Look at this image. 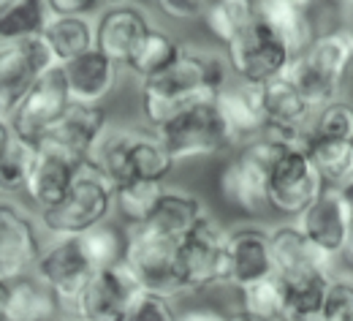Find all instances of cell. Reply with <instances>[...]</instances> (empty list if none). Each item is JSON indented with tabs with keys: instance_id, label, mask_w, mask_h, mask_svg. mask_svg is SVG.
<instances>
[{
	"instance_id": "d4e9b609",
	"label": "cell",
	"mask_w": 353,
	"mask_h": 321,
	"mask_svg": "<svg viewBox=\"0 0 353 321\" xmlns=\"http://www.w3.org/2000/svg\"><path fill=\"white\" fill-rule=\"evenodd\" d=\"M207 204L190 193V191H182V188H172V185H163L150 218L141 224V229L155 231L161 237H169V240H182L188 231L193 229L201 218H207Z\"/></svg>"
},
{
	"instance_id": "4fadbf2b",
	"label": "cell",
	"mask_w": 353,
	"mask_h": 321,
	"mask_svg": "<svg viewBox=\"0 0 353 321\" xmlns=\"http://www.w3.org/2000/svg\"><path fill=\"white\" fill-rule=\"evenodd\" d=\"M131 275L144 289H155L163 294L176 291V242L141 226L125 229V248L120 259Z\"/></svg>"
},
{
	"instance_id": "4316f807",
	"label": "cell",
	"mask_w": 353,
	"mask_h": 321,
	"mask_svg": "<svg viewBox=\"0 0 353 321\" xmlns=\"http://www.w3.org/2000/svg\"><path fill=\"white\" fill-rule=\"evenodd\" d=\"M60 302L33 273L6 280V321H46L60 316Z\"/></svg>"
},
{
	"instance_id": "f1b7e54d",
	"label": "cell",
	"mask_w": 353,
	"mask_h": 321,
	"mask_svg": "<svg viewBox=\"0 0 353 321\" xmlns=\"http://www.w3.org/2000/svg\"><path fill=\"white\" fill-rule=\"evenodd\" d=\"M302 147L326 185L337 188L353 177V139L321 137L307 131L302 139Z\"/></svg>"
},
{
	"instance_id": "44dd1931",
	"label": "cell",
	"mask_w": 353,
	"mask_h": 321,
	"mask_svg": "<svg viewBox=\"0 0 353 321\" xmlns=\"http://www.w3.org/2000/svg\"><path fill=\"white\" fill-rule=\"evenodd\" d=\"M261 104H264V117L269 131H277L285 137H305L310 131V120L315 115V106L285 74L261 85Z\"/></svg>"
},
{
	"instance_id": "7dc6e473",
	"label": "cell",
	"mask_w": 353,
	"mask_h": 321,
	"mask_svg": "<svg viewBox=\"0 0 353 321\" xmlns=\"http://www.w3.org/2000/svg\"><path fill=\"white\" fill-rule=\"evenodd\" d=\"M348 270H353V231H351V237H348V242H345V248H343V253L337 256Z\"/></svg>"
},
{
	"instance_id": "e575fe53",
	"label": "cell",
	"mask_w": 353,
	"mask_h": 321,
	"mask_svg": "<svg viewBox=\"0 0 353 321\" xmlns=\"http://www.w3.org/2000/svg\"><path fill=\"white\" fill-rule=\"evenodd\" d=\"M33 161H36V144L11 137V142L0 150V196L25 193Z\"/></svg>"
},
{
	"instance_id": "1f68e13d",
	"label": "cell",
	"mask_w": 353,
	"mask_h": 321,
	"mask_svg": "<svg viewBox=\"0 0 353 321\" xmlns=\"http://www.w3.org/2000/svg\"><path fill=\"white\" fill-rule=\"evenodd\" d=\"M256 6L259 0H207L199 19H204L207 30L225 46L256 19Z\"/></svg>"
},
{
	"instance_id": "8fae6325",
	"label": "cell",
	"mask_w": 353,
	"mask_h": 321,
	"mask_svg": "<svg viewBox=\"0 0 353 321\" xmlns=\"http://www.w3.org/2000/svg\"><path fill=\"white\" fill-rule=\"evenodd\" d=\"M68 106H71V98L65 90L63 71H60V66H52L33 82V88L19 98V104L6 117H8L14 137L36 144L63 117V112Z\"/></svg>"
},
{
	"instance_id": "30bf717a",
	"label": "cell",
	"mask_w": 353,
	"mask_h": 321,
	"mask_svg": "<svg viewBox=\"0 0 353 321\" xmlns=\"http://www.w3.org/2000/svg\"><path fill=\"white\" fill-rule=\"evenodd\" d=\"M92 273H95V264L90 262L79 234L54 237L49 245L39 251V259L33 264V275L44 286H49L60 308H68V311Z\"/></svg>"
},
{
	"instance_id": "6da1fadb",
	"label": "cell",
	"mask_w": 353,
	"mask_h": 321,
	"mask_svg": "<svg viewBox=\"0 0 353 321\" xmlns=\"http://www.w3.org/2000/svg\"><path fill=\"white\" fill-rule=\"evenodd\" d=\"M231 79L225 57L201 49V46H179V55L152 79L141 82V117L150 128L169 120L174 112L210 101Z\"/></svg>"
},
{
	"instance_id": "5b68a950",
	"label": "cell",
	"mask_w": 353,
	"mask_h": 321,
	"mask_svg": "<svg viewBox=\"0 0 353 321\" xmlns=\"http://www.w3.org/2000/svg\"><path fill=\"white\" fill-rule=\"evenodd\" d=\"M114 213V185L109 183L92 164H82L68 185L65 196L52 207L39 210V224L52 237L82 234Z\"/></svg>"
},
{
	"instance_id": "5bb4252c",
	"label": "cell",
	"mask_w": 353,
	"mask_h": 321,
	"mask_svg": "<svg viewBox=\"0 0 353 321\" xmlns=\"http://www.w3.org/2000/svg\"><path fill=\"white\" fill-rule=\"evenodd\" d=\"M54 63L41 36H28L0 44V115H8L33 82Z\"/></svg>"
},
{
	"instance_id": "ffe728a7",
	"label": "cell",
	"mask_w": 353,
	"mask_h": 321,
	"mask_svg": "<svg viewBox=\"0 0 353 321\" xmlns=\"http://www.w3.org/2000/svg\"><path fill=\"white\" fill-rule=\"evenodd\" d=\"M296 226L312 242L315 251H321L326 259L334 262L351 237V224H348V215L340 204L337 188L326 185L321 191V196L296 218Z\"/></svg>"
},
{
	"instance_id": "816d5d0a",
	"label": "cell",
	"mask_w": 353,
	"mask_h": 321,
	"mask_svg": "<svg viewBox=\"0 0 353 321\" xmlns=\"http://www.w3.org/2000/svg\"><path fill=\"white\" fill-rule=\"evenodd\" d=\"M46 321H65L63 316H57V319H46Z\"/></svg>"
},
{
	"instance_id": "f35d334b",
	"label": "cell",
	"mask_w": 353,
	"mask_h": 321,
	"mask_svg": "<svg viewBox=\"0 0 353 321\" xmlns=\"http://www.w3.org/2000/svg\"><path fill=\"white\" fill-rule=\"evenodd\" d=\"M242 294V308L250 311V313H259V316H269V319H277V302H280V294H277V278H266L259 280L253 286H245L239 289Z\"/></svg>"
},
{
	"instance_id": "f5cc1de1",
	"label": "cell",
	"mask_w": 353,
	"mask_h": 321,
	"mask_svg": "<svg viewBox=\"0 0 353 321\" xmlns=\"http://www.w3.org/2000/svg\"><path fill=\"white\" fill-rule=\"evenodd\" d=\"M65 321H79V319H65Z\"/></svg>"
},
{
	"instance_id": "e0dca14e",
	"label": "cell",
	"mask_w": 353,
	"mask_h": 321,
	"mask_svg": "<svg viewBox=\"0 0 353 321\" xmlns=\"http://www.w3.org/2000/svg\"><path fill=\"white\" fill-rule=\"evenodd\" d=\"M92 28H95V49L123 66L131 49L139 44V39L152 28V22L144 6L133 0H114L92 17Z\"/></svg>"
},
{
	"instance_id": "7c38bea8",
	"label": "cell",
	"mask_w": 353,
	"mask_h": 321,
	"mask_svg": "<svg viewBox=\"0 0 353 321\" xmlns=\"http://www.w3.org/2000/svg\"><path fill=\"white\" fill-rule=\"evenodd\" d=\"M139 289V280L123 262L98 267L71 302V313L79 321H123Z\"/></svg>"
},
{
	"instance_id": "681fc988",
	"label": "cell",
	"mask_w": 353,
	"mask_h": 321,
	"mask_svg": "<svg viewBox=\"0 0 353 321\" xmlns=\"http://www.w3.org/2000/svg\"><path fill=\"white\" fill-rule=\"evenodd\" d=\"M280 3H291V6H302V8H310L315 0H280Z\"/></svg>"
},
{
	"instance_id": "ba28073f",
	"label": "cell",
	"mask_w": 353,
	"mask_h": 321,
	"mask_svg": "<svg viewBox=\"0 0 353 321\" xmlns=\"http://www.w3.org/2000/svg\"><path fill=\"white\" fill-rule=\"evenodd\" d=\"M291 49L285 41L266 25L264 19H256L225 44V63L228 71L250 85H264L269 79L280 77L291 63Z\"/></svg>"
},
{
	"instance_id": "484cf974",
	"label": "cell",
	"mask_w": 353,
	"mask_h": 321,
	"mask_svg": "<svg viewBox=\"0 0 353 321\" xmlns=\"http://www.w3.org/2000/svg\"><path fill=\"white\" fill-rule=\"evenodd\" d=\"M85 164V161H82ZM79 161L57 153V150H49V147H36V161H33V169H30V177L25 185V193L28 199L44 210L52 207L54 202H60L68 191V185L74 180L77 169L82 166Z\"/></svg>"
},
{
	"instance_id": "f907efd6",
	"label": "cell",
	"mask_w": 353,
	"mask_h": 321,
	"mask_svg": "<svg viewBox=\"0 0 353 321\" xmlns=\"http://www.w3.org/2000/svg\"><path fill=\"white\" fill-rule=\"evenodd\" d=\"M340 3H345V6H353V0H340Z\"/></svg>"
},
{
	"instance_id": "836d02e7",
	"label": "cell",
	"mask_w": 353,
	"mask_h": 321,
	"mask_svg": "<svg viewBox=\"0 0 353 321\" xmlns=\"http://www.w3.org/2000/svg\"><path fill=\"white\" fill-rule=\"evenodd\" d=\"M163 185L166 183H150V180L114 185V210H117L120 221L125 224V229L141 226L150 218Z\"/></svg>"
},
{
	"instance_id": "74e56055",
	"label": "cell",
	"mask_w": 353,
	"mask_h": 321,
	"mask_svg": "<svg viewBox=\"0 0 353 321\" xmlns=\"http://www.w3.org/2000/svg\"><path fill=\"white\" fill-rule=\"evenodd\" d=\"M123 321H176V308L172 294L155 291V289H139L133 302L128 305Z\"/></svg>"
},
{
	"instance_id": "d590c367",
	"label": "cell",
	"mask_w": 353,
	"mask_h": 321,
	"mask_svg": "<svg viewBox=\"0 0 353 321\" xmlns=\"http://www.w3.org/2000/svg\"><path fill=\"white\" fill-rule=\"evenodd\" d=\"M85 251H88L90 262L98 267H106V264H114L123 259V248H125V231L114 229L109 224H98L92 229L82 231L79 234Z\"/></svg>"
},
{
	"instance_id": "277c9868",
	"label": "cell",
	"mask_w": 353,
	"mask_h": 321,
	"mask_svg": "<svg viewBox=\"0 0 353 321\" xmlns=\"http://www.w3.org/2000/svg\"><path fill=\"white\" fill-rule=\"evenodd\" d=\"M302 137H285L277 131H264L261 137L236 144V153L223 164L218 175V191L223 202L245 215H259L266 210V175L277 150Z\"/></svg>"
},
{
	"instance_id": "7402d4cb",
	"label": "cell",
	"mask_w": 353,
	"mask_h": 321,
	"mask_svg": "<svg viewBox=\"0 0 353 321\" xmlns=\"http://www.w3.org/2000/svg\"><path fill=\"white\" fill-rule=\"evenodd\" d=\"M223 120L234 137V147L264 134L266 117L261 104V85H250L242 79H228L225 88L215 95Z\"/></svg>"
},
{
	"instance_id": "db71d44e",
	"label": "cell",
	"mask_w": 353,
	"mask_h": 321,
	"mask_svg": "<svg viewBox=\"0 0 353 321\" xmlns=\"http://www.w3.org/2000/svg\"><path fill=\"white\" fill-rule=\"evenodd\" d=\"M0 3H3V0H0Z\"/></svg>"
},
{
	"instance_id": "d6986e66",
	"label": "cell",
	"mask_w": 353,
	"mask_h": 321,
	"mask_svg": "<svg viewBox=\"0 0 353 321\" xmlns=\"http://www.w3.org/2000/svg\"><path fill=\"white\" fill-rule=\"evenodd\" d=\"M106 126V112L103 106H92V104H71L63 117L46 131L44 137L36 142V147H49L57 150L74 161H88L90 150L95 144L98 134Z\"/></svg>"
},
{
	"instance_id": "8992f818",
	"label": "cell",
	"mask_w": 353,
	"mask_h": 321,
	"mask_svg": "<svg viewBox=\"0 0 353 321\" xmlns=\"http://www.w3.org/2000/svg\"><path fill=\"white\" fill-rule=\"evenodd\" d=\"M152 131L161 139L163 150L169 153V158L174 164L210 158V155H218L223 150L234 147V137L223 120L215 98L196 101V104L179 109L169 120L155 126Z\"/></svg>"
},
{
	"instance_id": "9c48e42d",
	"label": "cell",
	"mask_w": 353,
	"mask_h": 321,
	"mask_svg": "<svg viewBox=\"0 0 353 321\" xmlns=\"http://www.w3.org/2000/svg\"><path fill=\"white\" fill-rule=\"evenodd\" d=\"M225 229L207 215L176 240V291H207L223 283Z\"/></svg>"
},
{
	"instance_id": "83f0119b",
	"label": "cell",
	"mask_w": 353,
	"mask_h": 321,
	"mask_svg": "<svg viewBox=\"0 0 353 321\" xmlns=\"http://www.w3.org/2000/svg\"><path fill=\"white\" fill-rule=\"evenodd\" d=\"M39 36L49 46L57 66L79 57L82 52L95 46L92 17H79V14H49Z\"/></svg>"
},
{
	"instance_id": "2e32d148",
	"label": "cell",
	"mask_w": 353,
	"mask_h": 321,
	"mask_svg": "<svg viewBox=\"0 0 353 321\" xmlns=\"http://www.w3.org/2000/svg\"><path fill=\"white\" fill-rule=\"evenodd\" d=\"M41 240L33 215L11 196H0V280L33 273Z\"/></svg>"
},
{
	"instance_id": "7bdbcfd3",
	"label": "cell",
	"mask_w": 353,
	"mask_h": 321,
	"mask_svg": "<svg viewBox=\"0 0 353 321\" xmlns=\"http://www.w3.org/2000/svg\"><path fill=\"white\" fill-rule=\"evenodd\" d=\"M176 321H223V313L212 308H190L185 313H176Z\"/></svg>"
},
{
	"instance_id": "ac0fdd59",
	"label": "cell",
	"mask_w": 353,
	"mask_h": 321,
	"mask_svg": "<svg viewBox=\"0 0 353 321\" xmlns=\"http://www.w3.org/2000/svg\"><path fill=\"white\" fill-rule=\"evenodd\" d=\"M60 71H63L65 90H68L71 104L103 106V101L114 93L117 82H120L123 66L114 63L112 57H106L103 52H98L92 46L88 52H82L79 57L63 63Z\"/></svg>"
},
{
	"instance_id": "3957f363",
	"label": "cell",
	"mask_w": 353,
	"mask_h": 321,
	"mask_svg": "<svg viewBox=\"0 0 353 321\" xmlns=\"http://www.w3.org/2000/svg\"><path fill=\"white\" fill-rule=\"evenodd\" d=\"M353 66V28H334L326 33H315L296 57H291L283 71L299 90L312 101V106H323L340 95V88Z\"/></svg>"
},
{
	"instance_id": "c3c4849f",
	"label": "cell",
	"mask_w": 353,
	"mask_h": 321,
	"mask_svg": "<svg viewBox=\"0 0 353 321\" xmlns=\"http://www.w3.org/2000/svg\"><path fill=\"white\" fill-rule=\"evenodd\" d=\"M0 321H6V280H0Z\"/></svg>"
},
{
	"instance_id": "b9f144b4",
	"label": "cell",
	"mask_w": 353,
	"mask_h": 321,
	"mask_svg": "<svg viewBox=\"0 0 353 321\" xmlns=\"http://www.w3.org/2000/svg\"><path fill=\"white\" fill-rule=\"evenodd\" d=\"M49 14H79V17H95L103 6L114 0H44Z\"/></svg>"
},
{
	"instance_id": "52a82bcc",
	"label": "cell",
	"mask_w": 353,
	"mask_h": 321,
	"mask_svg": "<svg viewBox=\"0 0 353 321\" xmlns=\"http://www.w3.org/2000/svg\"><path fill=\"white\" fill-rule=\"evenodd\" d=\"M302 139L283 144L266 175V210L288 221H296L326 188L302 147Z\"/></svg>"
},
{
	"instance_id": "bcb514c9",
	"label": "cell",
	"mask_w": 353,
	"mask_h": 321,
	"mask_svg": "<svg viewBox=\"0 0 353 321\" xmlns=\"http://www.w3.org/2000/svg\"><path fill=\"white\" fill-rule=\"evenodd\" d=\"M11 137H14V131H11V126H8V117L0 115V150L11 142Z\"/></svg>"
},
{
	"instance_id": "f546056e",
	"label": "cell",
	"mask_w": 353,
	"mask_h": 321,
	"mask_svg": "<svg viewBox=\"0 0 353 321\" xmlns=\"http://www.w3.org/2000/svg\"><path fill=\"white\" fill-rule=\"evenodd\" d=\"M256 14L285 41L294 57L315 39L312 19H310L307 8H302V6H291V3H280V0H259Z\"/></svg>"
},
{
	"instance_id": "f6af8a7d",
	"label": "cell",
	"mask_w": 353,
	"mask_h": 321,
	"mask_svg": "<svg viewBox=\"0 0 353 321\" xmlns=\"http://www.w3.org/2000/svg\"><path fill=\"white\" fill-rule=\"evenodd\" d=\"M223 321H277V319H269V316H259V313H250V311L239 308V311L223 313Z\"/></svg>"
},
{
	"instance_id": "7a4b0ae2",
	"label": "cell",
	"mask_w": 353,
	"mask_h": 321,
	"mask_svg": "<svg viewBox=\"0 0 353 321\" xmlns=\"http://www.w3.org/2000/svg\"><path fill=\"white\" fill-rule=\"evenodd\" d=\"M88 164H92L112 185L133 183V180L166 183V177L176 166L163 150L161 139L155 137V131L147 134L109 123L95 139Z\"/></svg>"
},
{
	"instance_id": "ab89813d",
	"label": "cell",
	"mask_w": 353,
	"mask_h": 321,
	"mask_svg": "<svg viewBox=\"0 0 353 321\" xmlns=\"http://www.w3.org/2000/svg\"><path fill=\"white\" fill-rule=\"evenodd\" d=\"M323 321H353V283L332 278L323 300Z\"/></svg>"
},
{
	"instance_id": "cb8c5ba5",
	"label": "cell",
	"mask_w": 353,
	"mask_h": 321,
	"mask_svg": "<svg viewBox=\"0 0 353 321\" xmlns=\"http://www.w3.org/2000/svg\"><path fill=\"white\" fill-rule=\"evenodd\" d=\"M269 248H272V262H274V275L291 278L329 270L332 273V259H326L321 251L312 248L296 221L280 224L269 229Z\"/></svg>"
},
{
	"instance_id": "60d3db41",
	"label": "cell",
	"mask_w": 353,
	"mask_h": 321,
	"mask_svg": "<svg viewBox=\"0 0 353 321\" xmlns=\"http://www.w3.org/2000/svg\"><path fill=\"white\" fill-rule=\"evenodd\" d=\"M169 19L176 22H190V19H199L207 0H152Z\"/></svg>"
},
{
	"instance_id": "ee69618b",
	"label": "cell",
	"mask_w": 353,
	"mask_h": 321,
	"mask_svg": "<svg viewBox=\"0 0 353 321\" xmlns=\"http://www.w3.org/2000/svg\"><path fill=\"white\" fill-rule=\"evenodd\" d=\"M337 196H340V204H343V210L348 215V224H351V231H353V177L348 183L337 185Z\"/></svg>"
},
{
	"instance_id": "8d00e7d4",
	"label": "cell",
	"mask_w": 353,
	"mask_h": 321,
	"mask_svg": "<svg viewBox=\"0 0 353 321\" xmlns=\"http://www.w3.org/2000/svg\"><path fill=\"white\" fill-rule=\"evenodd\" d=\"M310 131L321 134V137L353 139V104L334 98V101L318 106L310 120Z\"/></svg>"
},
{
	"instance_id": "d6a6232c",
	"label": "cell",
	"mask_w": 353,
	"mask_h": 321,
	"mask_svg": "<svg viewBox=\"0 0 353 321\" xmlns=\"http://www.w3.org/2000/svg\"><path fill=\"white\" fill-rule=\"evenodd\" d=\"M49 8L44 0H3L0 3V44L39 36Z\"/></svg>"
},
{
	"instance_id": "4dcf8cb0",
	"label": "cell",
	"mask_w": 353,
	"mask_h": 321,
	"mask_svg": "<svg viewBox=\"0 0 353 321\" xmlns=\"http://www.w3.org/2000/svg\"><path fill=\"white\" fill-rule=\"evenodd\" d=\"M179 41H174L166 30H161V28H150L141 39H139V44L131 49V55H128V60L123 63V68L136 77L139 82H147V79H152L155 74H161L172 60H174L176 55H179Z\"/></svg>"
},
{
	"instance_id": "9a60e30c",
	"label": "cell",
	"mask_w": 353,
	"mask_h": 321,
	"mask_svg": "<svg viewBox=\"0 0 353 321\" xmlns=\"http://www.w3.org/2000/svg\"><path fill=\"white\" fill-rule=\"evenodd\" d=\"M272 275H274V262H272V248H269V229L256 226V224L225 229L223 283L239 291L245 286H253Z\"/></svg>"
},
{
	"instance_id": "603a6c76",
	"label": "cell",
	"mask_w": 353,
	"mask_h": 321,
	"mask_svg": "<svg viewBox=\"0 0 353 321\" xmlns=\"http://www.w3.org/2000/svg\"><path fill=\"white\" fill-rule=\"evenodd\" d=\"M277 278V321H323V300L332 283L329 270Z\"/></svg>"
}]
</instances>
